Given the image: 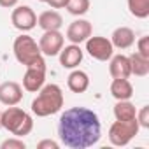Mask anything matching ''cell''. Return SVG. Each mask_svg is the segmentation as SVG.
<instances>
[{"mask_svg": "<svg viewBox=\"0 0 149 149\" xmlns=\"http://www.w3.org/2000/svg\"><path fill=\"white\" fill-rule=\"evenodd\" d=\"M58 137L70 149H88L98 144L102 125L95 111L88 107H70L58 121Z\"/></svg>", "mask_w": 149, "mask_h": 149, "instance_id": "1", "label": "cell"}, {"mask_svg": "<svg viewBox=\"0 0 149 149\" xmlns=\"http://www.w3.org/2000/svg\"><path fill=\"white\" fill-rule=\"evenodd\" d=\"M39 95L32 102V112L37 118L53 116L61 111L63 107V91L58 84H44L39 91Z\"/></svg>", "mask_w": 149, "mask_h": 149, "instance_id": "2", "label": "cell"}, {"mask_svg": "<svg viewBox=\"0 0 149 149\" xmlns=\"http://www.w3.org/2000/svg\"><path fill=\"white\" fill-rule=\"evenodd\" d=\"M13 51L16 60L25 65V67H35V68H46V61H44V54L39 49V44L26 33H21L19 37H16L14 44H13Z\"/></svg>", "mask_w": 149, "mask_h": 149, "instance_id": "3", "label": "cell"}, {"mask_svg": "<svg viewBox=\"0 0 149 149\" xmlns=\"http://www.w3.org/2000/svg\"><path fill=\"white\" fill-rule=\"evenodd\" d=\"M0 125L7 132H11L14 137L23 139L25 135H28L33 130V118L26 111L16 105H11L0 114Z\"/></svg>", "mask_w": 149, "mask_h": 149, "instance_id": "4", "label": "cell"}, {"mask_svg": "<svg viewBox=\"0 0 149 149\" xmlns=\"http://www.w3.org/2000/svg\"><path fill=\"white\" fill-rule=\"evenodd\" d=\"M140 126L137 123V118L135 119H130V121H114L109 128V140L112 146H118V147H123V146H128L130 140L139 133Z\"/></svg>", "mask_w": 149, "mask_h": 149, "instance_id": "5", "label": "cell"}, {"mask_svg": "<svg viewBox=\"0 0 149 149\" xmlns=\"http://www.w3.org/2000/svg\"><path fill=\"white\" fill-rule=\"evenodd\" d=\"M84 44H86L88 54L98 61H107L114 54V46H112L111 39H107V37H100V35L88 37Z\"/></svg>", "mask_w": 149, "mask_h": 149, "instance_id": "6", "label": "cell"}, {"mask_svg": "<svg viewBox=\"0 0 149 149\" xmlns=\"http://www.w3.org/2000/svg\"><path fill=\"white\" fill-rule=\"evenodd\" d=\"M11 23L19 32H30L37 26V14L28 6H16L11 13Z\"/></svg>", "mask_w": 149, "mask_h": 149, "instance_id": "7", "label": "cell"}, {"mask_svg": "<svg viewBox=\"0 0 149 149\" xmlns=\"http://www.w3.org/2000/svg\"><path fill=\"white\" fill-rule=\"evenodd\" d=\"M65 46V37L60 30L44 32L39 39V49L44 56H58L61 47Z\"/></svg>", "mask_w": 149, "mask_h": 149, "instance_id": "8", "label": "cell"}, {"mask_svg": "<svg viewBox=\"0 0 149 149\" xmlns=\"http://www.w3.org/2000/svg\"><path fill=\"white\" fill-rule=\"evenodd\" d=\"M93 33V26L88 19H76V21H72L67 28V33L65 37L70 40V44H83L86 42L88 37H91Z\"/></svg>", "mask_w": 149, "mask_h": 149, "instance_id": "9", "label": "cell"}, {"mask_svg": "<svg viewBox=\"0 0 149 149\" xmlns=\"http://www.w3.org/2000/svg\"><path fill=\"white\" fill-rule=\"evenodd\" d=\"M23 100V88L14 81H6L0 84V104L7 107L18 105Z\"/></svg>", "mask_w": 149, "mask_h": 149, "instance_id": "10", "label": "cell"}, {"mask_svg": "<svg viewBox=\"0 0 149 149\" xmlns=\"http://www.w3.org/2000/svg\"><path fill=\"white\" fill-rule=\"evenodd\" d=\"M44 84H46V68L26 67V72L23 76V88L30 93H37Z\"/></svg>", "mask_w": 149, "mask_h": 149, "instance_id": "11", "label": "cell"}, {"mask_svg": "<svg viewBox=\"0 0 149 149\" xmlns=\"http://www.w3.org/2000/svg\"><path fill=\"white\" fill-rule=\"evenodd\" d=\"M83 49L79 44H70V46H63L60 51V63L63 68H77L79 63L83 61Z\"/></svg>", "mask_w": 149, "mask_h": 149, "instance_id": "12", "label": "cell"}, {"mask_svg": "<svg viewBox=\"0 0 149 149\" xmlns=\"http://www.w3.org/2000/svg\"><path fill=\"white\" fill-rule=\"evenodd\" d=\"M109 74L112 79H128L130 74V60L125 54H112L109 58Z\"/></svg>", "mask_w": 149, "mask_h": 149, "instance_id": "13", "label": "cell"}, {"mask_svg": "<svg viewBox=\"0 0 149 149\" xmlns=\"http://www.w3.org/2000/svg\"><path fill=\"white\" fill-rule=\"evenodd\" d=\"M67 86L74 93H84L90 88V76L84 70L72 68V72L68 74V77H67Z\"/></svg>", "mask_w": 149, "mask_h": 149, "instance_id": "14", "label": "cell"}, {"mask_svg": "<svg viewBox=\"0 0 149 149\" xmlns=\"http://www.w3.org/2000/svg\"><path fill=\"white\" fill-rule=\"evenodd\" d=\"M111 42H112V46L118 47V49H128V47H132L133 42H135V32H133L132 28H128V26H119V28H116V30L112 32Z\"/></svg>", "mask_w": 149, "mask_h": 149, "instance_id": "15", "label": "cell"}, {"mask_svg": "<svg viewBox=\"0 0 149 149\" xmlns=\"http://www.w3.org/2000/svg\"><path fill=\"white\" fill-rule=\"evenodd\" d=\"M37 25L44 30V32H49V30H60L61 25H63V18L58 11L51 9V11H44L39 14L37 18Z\"/></svg>", "mask_w": 149, "mask_h": 149, "instance_id": "16", "label": "cell"}, {"mask_svg": "<svg viewBox=\"0 0 149 149\" xmlns=\"http://www.w3.org/2000/svg\"><path fill=\"white\" fill-rule=\"evenodd\" d=\"M111 95L116 100H130L132 95H133V86L128 79H112Z\"/></svg>", "mask_w": 149, "mask_h": 149, "instance_id": "17", "label": "cell"}, {"mask_svg": "<svg viewBox=\"0 0 149 149\" xmlns=\"http://www.w3.org/2000/svg\"><path fill=\"white\" fill-rule=\"evenodd\" d=\"M114 118L118 121H130L137 118V109L130 100H118L114 105Z\"/></svg>", "mask_w": 149, "mask_h": 149, "instance_id": "18", "label": "cell"}, {"mask_svg": "<svg viewBox=\"0 0 149 149\" xmlns=\"http://www.w3.org/2000/svg\"><path fill=\"white\" fill-rule=\"evenodd\" d=\"M130 60V74L137 77H144L149 74V60L140 56L139 53H133L132 56H128Z\"/></svg>", "mask_w": 149, "mask_h": 149, "instance_id": "19", "label": "cell"}, {"mask_svg": "<svg viewBox=\"0 0 149 149\" xmlns=\"http://www.w3.org/2000/svg\"><path fill=\"white\" fill-rule=\"evenodd\" d=\"M130 14L139 18V19H146L149 16V0H126Z\"/></svg>", "mask_w": 149, "mask_h": 149, "instance_id": "20", "label": "cell"}, {"mask_svg": "<svg viewBox=\"0 0 149 149\" xmlns=\"http://www.w3.org/2000/svg\"><path fill=\"white\" fill-rule=\"evenodd\" d=\"M90 0H68L67 4V11L72 14V16H83L90 11Z\"/></svg>", "mask_w": 149, "mask_h": 149, "instance_id": "21", "label": "cell"}, {"mask_svg": "<svg viewBox=\"0 0 149 149\" xmlns=\"http://www.w3.org/2000/svg\"><path fill=\"white\" fill-rule=\"evenodd\" d=\"M26 144L19 139V137H13V139H6L0 144V149H25Z\"/></svg>", "mask_w": 149, "mask_h": 149, "instance_id": "22", "label": "cell"}, {"mask_svg": "<svg viewBox=\"0 0 149 149\" xmlns=\"http://www.w3.org/2000/svg\"><path fill=\"white\" fill-rule=\"evenodd\" d=\"M137 123L140 128H149V105H144L140 111H137Z\"/></svg>", "mask_w": 149, "mask_h": 149, "instance_id": "23", "label": "cell"}, {"mask_svg": "<svg viewBox=\"0 0 149 149\" xmlns=\"http://www.w3.org/2000/svg\"><path fill=\"white\" fill-rule=\"evenodd\" d=\"M137 53H139L140 56H144V58L149 60V37H147V35L140 37V39L137 40Z\"/></svg>", "mask_w": 149, "mask_h": 149, "instance_id": "24", "label": "cell"}, {"mask_svg": "<svg viewBox=\"0 0 149 149\" xmlns=\"http://www.w3.org/2000/svg\"><path fill=\"white\" fill-rule=\"evenodd\" d=\"M58 147H60V144L51 139H44L37 144V149H58Z\"/></svg>", "mask_w": 149, "mask_h": 149, "instance_id": "25", "label": "cell"}, {"mask_svg": "<svg viewBox=\"0 0 149 149\" xmlns=\"http://www.w3.org/2000/svg\"><path fill=\"white\" fill-rule=\"evenodd\" d=\"M47 4L51 6V9H63L67 7L68 0H47Z\"/></svg>", "mask_w": 149, "mask_h": 149, "instance_id": "26", "label": "cell"}, {"mask_svg": "<svg viewBox=\"0 0 149 149\" xmlns=\"http://www.w3.org/2000/svg\"><path fill=\"white\" fill-rule=\"evenodd\" d=\"M19 0H0V7H6V9H13L18 6Z\"/></svg>", "mask_w": 149, "mask_h": 149, "instance_id": "27", "label": "cell"}, {"mask_svg": "<svg viewBox=\"0 0 149 149\" xmlns=\"http://www.w3.org/2000/svg\"><path fill=\"white\" fill-rule=\"evenodd\" d=\"M37 2H46V4H47V0H37Z\"/></svg>", "mask_w": 149, "mask_h": 149, "instance_id": "28", "label": "cell"}, {"mask_svg": "<svg viewBox=\"0 0 149 149\" xmlns=\"http://www.w3.org/2000/svg\"><path fill=\"white\" fill-rule=\"evenodd\" d=\"M0 114H2V111H0ZM0 128H2V125H0Z\"/></svg>", "mask_w": 149, "mask_h": 149, "instance_id": "29", "label": "cell"}]
</instances>
